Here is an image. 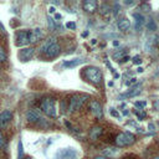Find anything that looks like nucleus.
Segmentation results:
<instances>
[{
  "label": "nucleus",
  "instance_id": "12",
  "mask_svg": "<svg viewBox=\"0 0 159 159\" xmlns=\"http://www.w3.org/2000/svg\"><path fill=\"white\" fill-rule=\"evenodd\" d=\"M12 119V112L9 109H5L0 113V127H5L10 120Z\"/></svg>",
  "mask_w": 159,
  "mask_h": 159
},
{
  "label": "nucleus",
  "instance_id": "1",
  "mask_svg": "<svg viewBox=\"0 0 159 159\" xmlns=\"http://www.w3.org/2000/svg\"><path fill=\"white\" fill-rule=\"evenodd\" d=\"M40 108L41 111L51 117V118H56L57 117V104H56V99L51 98V97H46V98H42L41 99V103H40Z\"/></svg>",
  "mask_w": 159,
  "mask_h": 159
},
{
  "label": "nucleus",
  "instance_id": "7",
  "mask_svg": "<svg viewBox=\"0 0 159 159\" xmlns=\"http://www.w3.org/2000/svg\"><path fill=\"white\" fill-rule=\"evenodd\" d=\"M26 120L29 123H40L42 120L41 114L39 113V111L36 109H29L26 112Z\"/></svg>",
  "mask_w": 159,
  "mask_h": 159
},
{
  "label": "nucleus",
  "instance_id": "44",
  "mask_svg": "<svg viewBox=\"0 0 159 159\" xmlns=\"http://www.w3.org/2000/svg\"><path fill=\"white\" fill-rule=\"evenodd\" d=\"M97 43V40H92V45H96Z\"/></svg>",
  "mask_w": 159,
  "mask_h": 159
},
{
  "label": "nucleus",
  "instance_id": "10",
  "mask_svg": "<svg viewBox=\"0 0 159 159\" xmlns=\"http://www.w3.org/2000/svg\"><path fill=\"white\" fill-rule=\"evenodd\" d=\"M34 52H35V50H34L32 47H25V48L20 50V52H19V58H20L21 61H29V60H31V57L34 56Z\"/></svg>",
  "mask_w": 159,
  "mask_h": 159
},
{
  "label": "nucleus",
  "instance_id": "9",
  "mask_svg": "<svg viewBox=\"0 0 159 159\" xmlns=\"http://www.w3.org/2000/svg\"><path fill=\"white\" fill-rule=\"evenodd\" d=\"M60 53H61V46H60L57 42L52 43V45H51V46L47 48V51L45 52V55H46L48 58H53V57H57Z\"/></svg>",
  "mask_w": 159,
  "mask_h": 159
},
{
  "label": "nucleus",
  "instance_id": "42",
  "mask_svg": "<svg viewBox=\"0 0 159 159\" xmlns=\"http://www.w3.org/2000/svg\"><path fill=\"white\" fill-rule=\"evenodd\" d=\"M114 78H119V73H117V72H114Z\"/></svg>",
  "mask_w": 159,
  "mask_h": 159
},
{
  "label": "nucleus",
  "instance_id": "8",
  "mask_svg": "<svg viewBox=\"0 0 159 159\" xmlns=\"http://www.w3.org/2000/svg\"><path fill=\"white\" fill-rule=\"evenodd\" d=\"M43 36V32L41 29L36 27V29H32V30H29V41L30 43H35L37 42L39 40H41Z\"/></svg>",
  "mask_w": 159,
  "mask_h": 159
},
{
  "label": "nucleus",
  "instance_id": "28",
  "mask_svg": "<svg viewBox=\"0 0 159 159\" xmlns=\"http://www.w3.org/2000/svg\"><path fill=\"white\" fill-rule=\"evenodd\" d=\"M111 114H112L113 117H116V118H118V119L120 118V116H119V113H118V112H117V111H116L114 108H111Z\"/></svg>",
  "mask_w": 159,
  "mask_h": 159
},
{
  "label": "nucleus",
  "instance_id": "30",
  "mask_svg": "<svg viewBox=\"0 0 159 159\" xmlns=\"http://www.w3.org/2000/svg\"><path fill=\"white\" fill-rule=\"evenodd\" d=\"M137 82V78L135 77H132V78H129V81H125V86H129V84H132V83H135Z\"/></svg>",
  "mask_w": 159,
  "mask_h": 159
},
{
  "label": "nucleus",
  "instance_id": "41",
  "mask_svg": "<svg viewBox=\"0 0 159 159\" xmlns=\"http://www.w3.org/2000/svg\"><path fill=\"white\" fill-rule=\"evenodd\" d=\"M118 45H119L118 41H113V46H118Z\"/></svg>",
  "mask_w": 159,
  "mask_h": 159
},
{
  "label": "nucleus",
  "instance_id": "19",
  "mask_svg": "<svg viewBox=\"0 0 159 159\" xmlns=\"http://www.w3.org/2000/svg\"><path fill=\"white\" fill-rule=\"evenodd\" d=\"M55 42H57L55 37H50V39H47V40H46V41H45V42L42 43V46H41L40 51H41L42 53H45V52L47 51V48H48V47H50V46H51L52 43H55Z\"/></svg>",
  "mask_w": 159,
  "mask_h": 159
},
{
  "label": "nucleus",
  "instance_id": "39",
  "mask_svg": "<svg viewBox=\"0 0 159 159\" xmlns=\"http://www.w3.org/2000/svg\"><path fill=\"white\" fill-rule=\"evenodd\" d=\"M153 128H155V127L153 125V123H150V124H149V129H150V130H154Z\"/></svg>",
  "mask_w": 159,
  "mask_h": 159
},
{
  "label": "nucleus",
  "instance_id": "35",
  "mask_svg": "<svg viewBox=\"0 0 159 159\" xmlns=\"http://www.w3.org/2000/svg\"><path fill=\"white\" fill-rule=\"evenodd\" d=\"M55 19H56V20H60V19H61V14H56V12H55Z\"/></svg>",
  "mask_w": 159,
  "mask_h": 159
},
{
  "label": "nucleus",
  "instance_id": "6",
  "mask_svg": "<svg viewBox=\"0 0 159 159\" xmlns=\"http://www.w3.org/2000/svg\"><path fill=\"white\" fill-rule=\"evenodd\" d=\"M29 43V30H19L15 35V45L17 47H25Z\"/></svg>",
  "mask_w": 159,
  "mask_h": 159
},
{
  "label": "nucleus",
  "instance_id": "16",
  "mask_svg": "<svg viewBox=\"0 0 159 159\" xmlns=\"http://www.w3.org/2000/svg\"><path fill=\"white\" fill-rule=\"evenodd\" d=\"M102 133H103V128L99 127V125H96V127H93V128L91 129V132H89V138H91L92 140H96V139H98V138L101 137Z\"/></svg>",
  "mask_w": 159,
  "mask_h": 159
},
{
  "label": "nucleus",
  "instance_id": "47",
  "mask_svg": "<svg viewBox=\"0 0 159 159\" xmlns=\"http://www.w3.org/2000/svg\"><path fill=\"white\" fill-rule=\"evenodd\" d=\"M153 159H159V157H158V158H153Z\"/></svg>",
  "mask_w": 159,
  "mask_h": 159
},
{
  "label": "nucleus",
  "instance_id": "22",
  "mask_svg": "<svg viewBox=\"0 0 159 159\" xmlns=\"http://www.w3.org/2000/svg\"><path fill=\"white\" fill-rule=\"evenodd\" d=\"M113 57L116 58V60H122L123 57H124V51H118V52H116L114 55H113Z\"/></svg>",
  "mask_w": 159,
  "mask_h": 159
},
{
  "label": "nucleus",
  "instance_id": "25",
  "mask_svg": "<svg viewBox=\"0 0 159 159\" xmlns=\"http://www.w3.org/2000/svg\"><path fill=\"white\" fill-rule=\"evenodd\" d=\"M6 60V53L4 51V48L0 46V62H4Z\"/></svg>",
  "mask_w": 159,
  "mask_h": 159
},
{
  "label": "nucleus",
  "instance_id": "46",
  "mask_svg": "<svg viewBox=\"0 0 159 159\" xmlns=\"http://www.w3.org/2000/svg\"><path fill=\"white\" fill-rule=\"evenodd\" d=\"M24 159H31V158H30V157H26V158H24Z\"/></svg>",
  "mask_w": 159,
  "mask_h": 159
},
{
  "label": "nucleus",
  "instance_id": "20",
  "mask_svg": "<svg viewBox=\"0 0 159 159\" xmlns=\"http://www.w3.org/2000/svg\"><path fill=\"white\" fill-rule=\"evenodd\" d=\"M147 29H148L149 31H155V30H157V25H155V22H154L153 19H149V20H148V22H147Z\"/></svg>",
  "mask_w": 159,
  "mask_h": 159
},
{
  "label": "nucleus",
  "instance_id": "2",
  "mask_svg": "<svg viewBox=\"0 0 159 159\" xmlns=\"http://www.w3.org/2000/svg\"><path fill=\"white\" fill-rule=\"evenodd\" d=\"M84 77H86L91 83H93V84H96V86L101 84L102 78H103L101 70H99L98 67H94V66H88V67L84 68Z\"/></svg>",
  "mask_w": 159,
  "mask_h": 159
},
{
  "label": "nucleus",
  "instance_id": "11",
  "mask_svg": "<svg viewBox=\"0 0 159 159\" xmlns=\"http://www.w3.org/2000/svg\"><path fill=\"white\" fill-rule=\"evenodd\" d=\"M89 109H91V112L96 116V117H102V114H103V109H102V106L99 104V102L98 101H91V103H89Z\"/></svg>",
  "mask_w": 159,
  "mask_h": 159
},
{
  "label": "nucleus",
  "instance_id": "13",
  "mask_svg": "<svg viewBox=\"0 0 159 159\" xmlns=\"http://www.w3.org/2000/svg\"><path fill=\"white\" fill-rule=\"evenodd\" d=\"M83 10L84 11H87V12H94L96 10H97V7H98V2L96 1V0H86V1H83Z\"/></svg>",
  "mask_w": 159,
  "mask_h": 159
},
{
  "label": "nucleus",
  "instance_id": "40",
  "mask_svg": "<svg viewBox=\"0 0 159 159\" xmlns=\"http://www.w3.org/2000/svg\"><path fill=\"white\" fill-rule=\"evenodd\" d=\"M128 113H129V112H128L127 109H123V114H124V116H128Z\"/></svg>",
  "mask_w": 159,
  "mask_h": 159
},
{
  "label": "nucleus",
  "instance_id": "3",
  "mask_svg": "<svg viewBox=\"0 0 159 159\" xmlns=\"http://www.w3.org/2000/svg\"><path fill=\"white\" fill-rule=\"evenodd\" d=\"M78 150L72 148V147H66V148H60L55 153V159H78Z\"/></svg>",
  "mask_w": 159,
  "mask_h": 159
},
{
  "label": "nucleus",
  "instance_id": "31",
  "mask_svg": "<svg viewBox=\"0 0 159 159\" xmlns=\"http://www.w3.org/2000/svg\"><path fill=\"white\" fill-rule=\"evenodd\" d=\"M135 114L138 116V118H139V119H143V118L145 117V113H144V112H139L138 109H135Z\"/></svg>",
  "mask_w": 159,
  "mask_h": 159
},
{
  "label": "nucleus",
  "instance_id": "38",
  "mask_svg": "<svg viewBox=\"0 0 159 159\" xmlns=\"http://www.w3.org/2000/svg\"><path fill=\"white\" fill-rule=\"evenodd\" d=\"M86 36H88V31H84V32H82V37H86Z\"/></svg>",
  "mask_w": 159,
  "mask_h": 159
},
{
  "label": "nucleus",
  "instance_id": "21",
  "mask_svg": "<svg viewBox=\"0 0 159 159\" xmlns=\"http://www.w3.org/2000/svg\"><path fill=\"white\" fill-rule=\"evenodd\" d=\"M17 159H22V143L21 140H19V144H17Z\"/></svg>",
  "mask_w": 159,
  "mask_h": 159
},
{
  "label": "nucleus",
  "instance_id": "4",
  "mask_svg": "<svg viewBox=\"0 0 159 159\" xmlns=\"http://www.w3.org/2000/svg\"><path fill=\"white\" fill-rule=\"evenodd\" d=\"M134 140H135V138H134V135H133L132 133H129V132H123V133H119V134L117 135V138H116L114 142H116V144H117L118 147H127V145L133 144Z\"/></svg>",
  "mask_w": 159,
  "mask_h": 159
},
{
  "label": "nucleus",
  "instance_id": "34",
  "mask_svg": "<svg viewBox=\"0 0 159 159\" xmlns=\"http://www.w3.org/2000/svg\"><path fill=\"white\" fill-rule=\"evenodd\" d=\"M55 10H56V9H55V7H52V6H51V7H50V9H48V12H50V14H53V12H55Z\"/></svg>",
  "mask_w": 159,
  "mask_h": 159
},
{
  "label": "nucleus",
  "instance_id": "43",
  "mask_svg": "<svg viewBox=\"0 0 159 159\" xmlns=\"http://www.w3.org/2000/svg\"><path fill=\"white\" fill-rule=\"evenodd\" d=\"M137 71H138V72H143V68H142V67H138Z\"/></svg>",
  "mask_w": 159,
  "mask_h": 159
},
{
  "label": "nucleus",
  "instance_id": "18",
  "mask_svg": "<svg viewBox=\"0 0 159 159\" xmlns=\"http://www.w3.org/2000/svg\"><path fill=\"white\" fill-rule=\"evenodd\" d=\"M142 83H138V84H135V86H133L132 88H130V91H128L127 93H124V96L125 97H133V96H137V94H139L140 92H142Z\"/></svg>",
  "mask_w": 159,
  "mask_h": 159
},
{
  "label": "nucleus",
  "instance_id": "33",
  "mask_svg": "<svg viewBox=\"0 0 159 159\" xmlns=\"http://www.w3.org/2000/svg\"><path fill=\"white\" fill-rule=\"evenodd\" d=\"M92 159H108V158L107 157H103V155H98V157H94Z\"/></svg>",
  "mask_w": 159,
  "mask_h": 159
},
{
  "label": "nucleus",
  "instance_id": "32",
  "mask_svg": "<svg viewBox=\"0 0 159 159\" xmlns=\"http://www.w3.org/2000/svg\"><path fill=\"white\" fill-rule=\"evenodd\" d=\"M142 10L149 11V10H150V5H149V4H142Z\"/></svg>",
  "mask_w": 159,
  "mask_h": 159
},
{
  "label": "nucleus",
  "instance_id": "37",
  "mask_svg": "<svg viewBox=\"0 0 159 159\" xmlns=\"http://www.w3.org/2000/svg\"><path fill=\"white\" fill-rule=\"evenodd\" d=\"M124 4L125 5H132V4H134V1H124Z\"/></svg>",
  "mask_w": 159,
  "mask_h": 159
},
{
  "label": "nucleus",
  "instance_id": "24",
  "mask_svg": "<svg viewBox=\"0 0 159 159\" xmlns=\"http://www.w3.org/2000/svg\"><path fill=\"white\" fill-rule=\"evenodd\" d=\"M134 106L138 108H144L147 106V102L145 101H137V102H134Z\"/></svg>",
  "mask_w": 159,
  "mask_h": 159
},
{
  "label": "nucleus",
  "instance_id": "14",
  "mask_svg": "<svg viewBox=\"0 0 159 159\" xmlns=\"http://www.w3.org/2000/svg\"><path fill=\"white\" fill-rule=\"evenodd\" d=\"M133 19H134V21H135V27H137V30L140 31L142 26L145 24V17H144V15H142V14H139V12H133Z\"/></svg>",
  "mask_w": 159,
  "mask_h": 159
},
{
  "label": "nucleus",
  "instance_id": "15",
  "mask_svg": "<svg viewBox=\"0 0 159 159\" xmlns=\"http://www.w3.org/2000/svg\"><path fill=\"white\" fill-rule=\"evenodd\" d=\"M82 62H83V60H82V58H80V57H76V58H71V60L63 61L62 66H63V67H66V68H72V67H76V66L81 65Z\"/></svg>",
  "mask_w": 159,
  "mask_h": 159
},
{
  "label": "nucleus",
  "instance_id": "45",
  "mask_svg": "<svg viewBox=\"0 0 159 159\" xmlns=\"http://www.w3.org/2000/svg\"><path fill=\"white\" fill-rule=\"evenodd\" d=\"M108 86H109V87H112V86H113V82H112V81H111V82H108Z\"/></svg>",
  "mask_w": 159,
  "mask_h": 159
},
{
  "label": "nucleus",
  "instance_id": "5",
  "mask_svg": "<svg viewBox=\"0 0 159 159\" xmlns=\"http://www.w3.org/2000/svg\"><path fill=\"white\" fill-rule=\"evenodd\" d=\"M88 96L84 94H75L72 96V98L70 99V104H68V111L70 112H75L77 109H80L82 107V104L87 101Z\"/></svg>",
  "mask_w": 159,
  "mask_h": 159
},
{
  "label": "nucleus",
  "instance_id": "23",
  "mask_svg": "<svg viewBox=\"0 0 159 159\" xmlns=\"http://www.w3.org/2000/svg\"><path fill=\"white\" fill-rule=\"evenodd\" d=\"M65 26H66L67 29H70V30H75V29H76V22H75V21H67Z\"/></svg>",
  "mask_w": 159,
  "mask_h": 159
},
{
  "label": "nucleus",
  "instance_id": "17",
  "mask_svg": "<svg viewBox=\"0 0 159 159\" xmlns=\"http://www.w3.org/2000/svg\"><path fill=\"white\" fill-rule=\"evenodd\" d=\"M118 29L120 31H128L130 29V21L127 17H122L118 20Z\"/></svg>",
  "mask_w": 159,
  "mask_h": 159
},
{
  "label": "nucleus",
  "instance_id": "27",
  "mask_svg": "<svg viewBox=\"0 0 159 159\" xmlns=\"http://www.w3.org/2000/svg\"><path fill=\"white\" fill-rule=\"evenodd\" d=\"M133 63H134V65H140V63H142V58H140L139 56L133 57Z\"/></svg>",
  "mask_w": 159,
  "mask_h": 159
},
{
  "label": "nucleus",
  "instance_id": "29",
  "mask_svg": "<svg viewBox=\"0 0 159 159\" xmlns=\"http://www.w3.org/2000/svg\"><path fill=\"white\" fill-rule=\"evenodd\" d=\"M4 145H5V138H4L2 133L0 132V149H1V148H4Z\"/></svg>",
  "mask_w": 159,
  "mask_h": 159
},
{
  "label": "nucleus",
  "instance_id": "26",
  "mask_svg": "<svg viewBox=\"0 0 159 159\" xmlns=\"http://www.w3.org/2000/svg\"><path fill=\"white\" fill-rule=\"evenodd\" d=\"M108 12H109V6H108V5H103V6H102V11H101V14H102V15H107Z\"/></svg>",
  "mask_w": 159,
  "mask_h": 159
},
{
  "label": "nucleus",
  "instance_id": "36",
  "mask_svg": "<svg viewBox=\"0 0 159 159\" xmlns=\"http://www.w3.org/2000/svg\"><path fill=\"white\" fill-rule=\"evenodd\" d=\"M128 60H129V56H124V57H123V58H122L120 61H122V62H123V61H124V62H127Z\"/></svg>",
  "mask_w": 159,
  "mask_h": 159
}]
</instances>
